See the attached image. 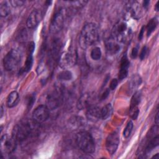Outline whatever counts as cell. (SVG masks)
Here are the masks:
<instances>
[{"instance_id":"6da1fadb","label":"cell","mask_w":159,"mask_h":159,"mask_svg":"<svg viewBox=\"0 0 159 159\" xmlns=\"http://www.w3.org/2000/svg\"><path fill=\"white\" fill-rule=\"evenodd\" d=\"M39 124L33 119L22 121L14 126L12 136L17 143L22 142L37 133Z\"/></svg>"},{"instance_id":"7a4b0ae2","label":"cell","mask_w":159,"mask_h":159,"mask_svg":"<svg viewBox=\"0 0 159 159\" xmlns=\"http://www.w3.org/2000/svg\"><path fill=\"white\" fill-rule=\"evenodd\" d=\"M99 30L97 25L94 23L86 24L83 27L79 42L82 48L84 49L96 43L99 40Z\"/></svg>"},{"instance_id":"3957f363","label":"cell","mask_w":159,"mask_h":159,"mask_svg":"<svg viewBox=\"0 0 159 159\" xmlns=\"http://www.w3.org/2000/svg\"><path fill=\"white\" fill-rule=\"evenodd\" d=\"M76 142L80 149L86 153H92L95 150L94 139L88 132L81 131L77 133Z\"/></svg>"},{"instance_id":"277c9868","label":"cell","mask_w":159,"mask_h":159,"mask_svg":"<svg viewBox=\"0 0 159 159\" xmlns=\"http://www.w3.org/2000/svg\"><path fill=\"white\" fill-rule=\"evenodd\" d=\"M78 55L75 48L71 47L63 52L60 56L58 63L59 66L65 70L73 66L77 61Z\"/></svg>"},{"instance_id":"5b68a950","label":"cell","mask_w":159,"mask_h":159,"mask_svg":"<svg viewBox=\"0 0 159 159\" xmlns=\"http://www.w3.org/2000/svg\"><path fill=\"white\" fill-rule=\"evenodd\" d=\"M130 34V30L128 27L127 23L120 20L117 22L112 27L111 36L119 43H124Z\"/></svg>"},{"instance_id":"8992f818","label":"cell","mask_w":159,"mask_h":159,"mask_svg":"<svg viewBox=\"0 0 159 159\" xmlns=\"http://www.w3.org/2000/svg\"><path fill=\"white\" fill-rule=\"evenodd\" d=\"M21 53L17 49H11L3 59V66L6 70L12 71L17 68L20 63Z\"/></svg>"},{"instance_id":"52a82bcc","label":"cell","mask_w":159,"mask_h":159,"mask_svg":"<svg viewBox=\"0 0 159 159\" xmlns=\"http://www.w3.org/2000/svg\"><path fill=\"white\" fill-rule=\"evenodd\" d=\"M66 15V11L64 8H61L55 13L52 19L49 28L52 34H57L61 30L64 25Z\"/></svg>"},{"instance_id":"ba28073f","label":"cell","mask_w":159,"mask_h":159,"mask_svg":"<svg viewBox=\"0 0 159 159\" xmlns=\"http://www.w3.org/2000/svg\"><path fill=\"white\" fill-rule=\"evenodd\" d=\"M17 141L11 135L4 134L1 137V155L10 154L12 153L16 148Z\"/></svg>"},{"instance_id":"9c48e42d","label":"cell","mask_w":159,"mask_h":159,"mask_svg":"<svg viewBox=\"0 0 159 159\" xmlns=\"http://www.w3.org/2000/svg\"><path fill=\"white\" fill-rule=\"evenodd\" d=\"M49 109L46 105L37 106L32 113V119L39 124L46 121L49 117Z\"/></svg>"},{"instance_id":"30bf717a","label":"cell","mask_w":159,"mask_h":159,"mask_svg":"<svg viewBox=\"0 0 159 159\" xmlns=\"http://www.w3.org/2000/svg\"><path fill=\"white\" fill-rule=\"evenodd\" d=\"M119 144V137L117 132L110 134L106 140V148L107 152L112 155L116 152Z\"/></svg>"},{"instance_id":"8fae6325","label":"cell","mask_w":159,"mask_h":159,"mask_svg":"<svg viewBox=\"0 0 159 159\" xmlns=\"http://www.w3.org/2000/svg\"><path fill=\"white\" fill-rule=\"evenodd\" d=\"M143 9L144 8L137 1H129L127 4V12L135 19H139L143 16Z\"/></svg>"},{"instance_id":"7c38bea8","label":"cell","mask_w":159,"mask_h":159,"mask_svg":"<svg viewBox=\"0 0 159 159\" xmlns=\"http://www.w3.org/2000/svg\"><path fill=\"white\" fill-rule=\"evenodd\" d=\"M141 99V93L139 91H136L132 96L130 101V106L129 114L132 119L135 120L139 115V104Z\"/></svg>"},{"instance_id":"4fadbf2b","label":"cell","mask_w":159,"mask_h":159,"mask_svg":"<svg viewBox=\"0 0 159 159\" xmlns=\"http://www.w3.org/2000/svg\"><path fill=\"white\" fill-rule=\"evenodd\" d=\"M42 19V14L41 11L38 9H34L29 15L26 20V25L28 28L34 29L40 23Z\"/></svg>"},{"instance_id":"5bb4252c","label":"cell","mask_w":159,"mask_h":159,"mask_svg":"<svg viewBox=\"0 0 159 159\" xmlns=\"http://www.w3.org/2000/svg\"><path fill=\"white\" fill-rule=\"evenodd\" d=\"M61 101V95L58 91H55L50 93L47 99V105H46L50 110H53L57 108Z\"/></svg>"},{"instance_id":"9a60e30c","label":"cell","mask_w":159,"mask_h":159,"mask_svg":"<svg viewBox=\"0 0 159 159\" xmlns=\"http://www.w3.org/2000/svg\"><path fill=\"white\" fill-rule=\"evenodd\" d=\"M105 45L107 52L111 55H114L119 52L121 48L120 43L117 42L111 36L106 40Z\"/></svg>"},{"instance_id":"2e32d148","label":"cell","mask_w":159,"mask_h":159,"mask_svg":"<svg viewBox=\"0 0 159 159\" xmlns=\"http://www.w3.org/2000/svg\"><path fill=\"white\" fill-rule=\"evenodd\" d=\"M86 117L87 119L93 122H95L101 119V108L97 106L91 105L86 111Z\"/></svg>"},{"instance_id":"e0dca14e","label":"cell","mask_w":159,"mask_h":159,"mask_svg":"<svg viewBox=\"0 0 159 159\" xmlns=\"http://www.w3.org/2000/svg\"><path fill=\"white\" fill-rule=\"evenodd\" d=\"M130 62L126 55H124L121 60L120 63V69L119 71V80H122L125 78L128 75L129 67Z\"/></svg>"},{"instance_id":"ac0fdd59","label":"cell","mask_w":159,"mask_h":159,"mask_svg":"<svg viewBox=\"0 0 159 159\" xmlns=\"http://www.w3.org/2000/svg\"><path fill=\"white\" fill-rule=\"evenodd\" d=\"M93 102V97L89 93L83 94L78 99L77 102V107L79 110L87 109L91 105Z\"/></svg>"},{"instance_id":"d6986e66","label":"cell","mask_w":159,"mask_h":159,"mask_svg":"<svg viewBox=\"0 0 159 159\" xmlns=\"http://www.w3.org/2000/svg\"><path fill=\"white\" fill-rule=\"evenodd\" d=\"M19 101V95L18 93L16 91H13L9 94L7 98L6 104L8 107L11 108L16 106L18 104Z\"/></svg>"},{"instance_id":"ffe728a7","label":"cell","mask_w":159,"mask_h":159,"mask_svg":"<svg viewBox=\"0 0 159 159\" xmlns=\"http://www.w3.org/2000/svg\"><path fill=\"white\" fill-rule=\"evenodd\" d=\"M112 107L111 104H107L101 109V119L106 120L112 114Z\"/></svg>"},{"instance_id":"44dd1931","label":"cell","mask_w":159,"mask_h":159,"mask_svg":"<svg viewBox=\"0 0 159 159\" xmlns=\"http://www.w3.org/2000/svg\"><path fill=\"white\" fill-rule=\"evenodd\" d=\"M142 83V78L139 75H134L131 77L130 81H129V88L131 89H135L139 86Z\"/></svg>"},{"instance_id":"7402d4cb","label":"cell","mask_w":159,"mask_h":159,"mask_svg":"<svg viewBox=\"0 0 159 159\" xmlns=\"http://www.w3.org/2000/svg\"><path fill=\"white\" fill-rule=\"evenodd\" d=\"M57 78L60 81H70L73 78L72 73L67 70H64L63 71L60 72L57 76Z\"/></svg>"},{"instance_id":"603a6c76","label":"cell","mask_w":159,"mask_h":159,"mask_svg":"<svg viewBox=\"0 0 159 159\" xmlns=\"http://www.w3.org/2000/svg\"><path fill=\"white\" fill-rule=\"evenodd\" d=\"M158 24V20L156 18H153L148 22L146 29L147 36H150V34L155 30Z\"/></svg>"},{"instance_id":"cb8c5ba5","label":"cell","mask_w":159,"mask_h":159,"mask_svg":"<svg viewBox=\"0 0 159 159\" xmlns=\"http://www.w3.org/2000/svg\"><path fill=\"white\" fill-rule=\"evenodd\" d=\"M10 13L9 4L7 1H3L0 5V14L1 17H6Z\"/></svg>"},{"instance_id":"d4e9b609","label":"cell","mask_w":159,"mask_h":159,"mask_svg":"<svg viewBox=\"0 0 159 159\" xmlns=\"http://www.w3.org/2000/svg\"><path fill=\"white\" fill-rule=\"evenodd\" d=\"M32 64H33V56H32V53H28V55L27 57L25 64H24V68L22 69L23 72H27L29 71L32 66Z\"/></svg>"},{"instance_id":"484cf974","label":"cell","mask_w":159,"mask_h":159,"mask_svg":"<svg viewBox=\"0 0 159 159\" xmlns=\"http://www.w3.org/2000/svg\"><path fill=\"white\" fill-rule=\"evenodd\" d=\"M91 57L93 60L97 61L100 60L101 55H102V52L101 50V48L99 47H94V48L92 49L91 53H90Z\"/></svg>"},{"instance_id":"4316f807","label":"cell","mask_w":159,"mask_h":159,"mask_svg":"<svg viewBox=\"0 0 159 159\" xmlns=\"http://www.w3.org/2000/svg\"><path fill=\"white\" fill-rule=\"evenodd\" d=\"M133 127H134L133 122L131 120L129 121L124 130V132H123V136L125 138H127L130 136V135L132 131Z\"/></svg>"},{"instance_id":"83f0119b","label":"cell","mask_w":159,"mask_h":159,"mask_svg":"<svg viewBox=\"0 0 159 159\" xmlns=\"http://www.w3.org/2000/svg\"><path fill=\"white\" fill-rule=\"evenodd\" d=\"M87 2H88V1H77L70 2L71 5H72V6L74 8L75 7V8H80V7L84 6Z\"/></svg>"},{"instance_id":"f1b7e54d","label":"cell","mask_w":159,"mask_h":159,"mask_svg":"<svg viewBox=\"0 0 159 159\" xmlns=\"http://www.w3.org/2000/svg\"><path fill=\"white\" fill-rule=\"evenodd\" d=\"M148 48H147V46H144L142 48V50H141V51H140V54H139V58H140V59L141 60H143L145 58V57H146V55H147V52H148Z\"/></svg>"},{"instance_id":"f546056e","label":"cell","mask_w":159,"mask_h":159,"mask_svg":"<svg viewBox=\"0 0 159 159\" xmlns=\"http://www.w3.org/2000/svg\"><path fill=\"white\" fill-rule=\"evenodd\" d=\"M109 93H110V89H109V88H106V89H105L103 91V92H102V93L101 94V95H100V97H99L100 101H103V100L106 99L108 97Z\"/></svg>"},{"instance_id":"4dcf8cb0","label":"cell","mask_w":159,"mask_h":159,"mask_svg":"<svg viewBox=\"0 0 159 159\" xmlns=\"http://www.w3.org/2000/svg\"><path fill=\"white\" fill-rule=\"evenodd\" d=\"M117 84H118V80L116 78L112 79L109 83V89L112 91L114 90L116 88Z\"/></svg>"},{"instance_id":"1f68e13d","label":"cell","mask_w":159,"mask_h":159,"mask_svg":"<svg viewBox=\"0 0 159 159\" xmlns=\"http://www.w3.org/2000/svg\"><path fill=\"white\" fill-rule=\"evenodd\" d=\"M9 2L11 4L12 6H13V7H18V6H20L23 5L25 2L23 1L14 0V1H11Z\"/></svg>"},{"instance_id":"d6a6232c","label":"cell","mask_w":159,"mask_h":159,"mask_svg":"<svg viewBox=\"0 0 159 159\" xmlns=\"http://www.w3.org/2000/svg\"><path fill=\"white\" fill-rule=\"evenodd\" d=\"M138 53H139V48L137 47H134L131 52V57L132 58H135L138 56Z\"/></svg>"},{"instance_id":"836d02e7","label":"cell","mask_w":159,"mask_h":159,"mask_svg":"<svg viewBox=\"0 0 159 159\" xmlns=\"http://www.w3.org/2000/svg\"><path fill=\"white\" fill-rule=\"evenodd\" d=\"M35 49V43L34 42H31L29 45V47H28V53H33Z\"/></svg>"},{"instance_id":"e575fe53","label":"cell","mask_w":159,"mask_h":159,"mask_svg":"<svg viewBox=\"0 0 159 159\" xmlns=\"http://www.w3.org/2000/svg\"><path fill=\"white\" fill-rule=\"evenodd\" d=\"M144 30H145V27L143 26L142 27L141 29H140V31L139 32V37H138V39L139 40H141L143 37V34H144Z\"/></svg>"},{"instance_id":"d590c367","label":"cell","mask_w":159,"mask_h":159,"mask_svg":"<svg viewBox=\"0 0 159 159\" xmlns=\"http://www.w3.org/2000/svg\"><path fill=\"white\" fill-rule=\"evenodd\" d=\"M29 99H30V100H29V101L28 106H29V107H31V106L33 105V104H34V101H35V98H34V96H31Z\"/></svg>"},{"instance_id":"8d00e7d4","label":"cell","mask_w":159,"mask_h":159,"mask_svg":"<svg viewBox=\"0 0 159 159\" xmlns=\"http://www.w3.org/2000/svg\"><path fill=\"white\" fill-rule=\"evenodd\" d=\"M150 4V1H144L143 2V5L142 7L144 8V9H147L149 6Z\"/></svg>"},{"instance_id":"74e56055","label":"cell","mask_w":159,"mask_h":159,"mask_svg":"<svg viewBox=\"0 0 159 159\" xmlns=\"http://www.w3.org/2000/svg\"><path fill=\"white\" fill-rule=\"evenodd\" d=\"M155 119V124H156V125H158V120H159V117H158V111L157 112Z\"/></svg>"},{"instance_id":"f35d334b","label":"cell","mask_w":159,"mask_h":159,"mask_svg":"<svg viewBox=\"0 0 159 159\" xmlns=\"http://www.w3.org/2000/svg\"><path fill=\"white\" fill-rule=\"evenodd\" d=\"M158 4H159V1H157V2L155 4V9L156 11H158V9H159V7H158L159 5Z\"/></svg>"},{"instance_id":"ab89813d","label":"cell","mask_w":159,"mask_h":159,"mask_svg":"<svg viewBox=\"0 0 159 159\" xmlns=\"http://www.w3.org/2000/svg\"><path fill=\"white\" fill-rule=\"evenodd\" d=\"M3 115V108H2V106H1V117H2Z\"/></svg>"},{"instance_id":"60d3db41","label":"cell","mask_w":159,"mask_h":159,"mask_svg":"<svg viewBox=\"0 0 159 159\" xmlns=\"http://www.w3.org/2000/svg\"><path fill=\"white\" fill-rule=\"evenodd\" d=\"M154 158H158V153H157V154H155V155H154L153 157Z\"/></svg>"}]
</instances>
